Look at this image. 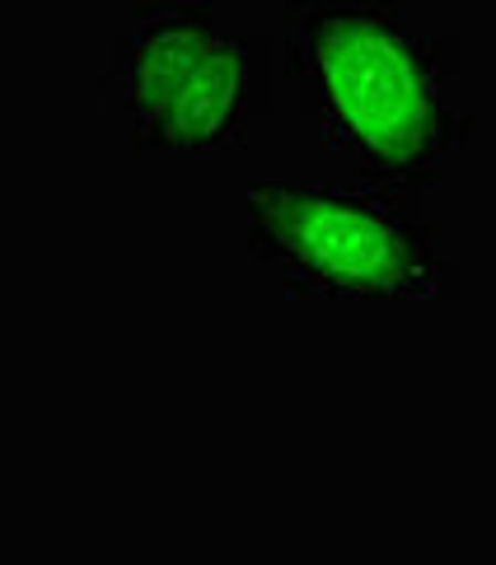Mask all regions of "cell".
Returning <instances> with one entry per match:
<instances>
[{
    "label": "cell",
    "mask_w": 496,
    "mask_h": 565,
    "mask_svg": "<svg viewBox=\"0 0 496 565\" xmlns=\"http://www.w3.org/2000/svg\"><path fill=\"white\" fill-rule=\"evenodd\" d=\"M286 56L305 108L333 146L393 178H426L460 140L441 104L426 43L380 0H300L286 14Z\"/></svg>",
    "instance_id": "1"
},
{
    "label": "cell",
    "mask_w": 496,
    "mask_h": 565,
    "mask_svg": "<svg viewBox=\"0 0 496 565\" xmlns=\"http://www.w3.org/2000/svg\"><path fill=\"white\" fill-rule=\"evenodd\" d=\"M249 248L305 295L412 299L435 290L426 234L374 192L257 188L249 196Z\"/></svg>",
    "instance_id": "2"
},
{
    "label": "cell",
    "mask_w": 496,
    "mask_h": 565,
    "mask_svg": "<svg viewBox=\"0 0 496 565\" xmlns=\"http://www.w3.org/2000/svg\"><path fill=\"white\" fill-rule=\"evenodd\" d=\"M215 43L221 38L211 29V6L202 0L192 6L165 0L136 14V29L117 47V79L127 85V113L136 117V131L169 104Z\"/></svg>",
    "instance_id": "3"
},
{
    "label": "cell",
    "mask_w": 496,
    "mask_h": 565,
    "mask_svg": "<svg viewBox=\"0 0 496 565\" xmlns=\"http://www.w3.org/2000/svg\"><path fill=\"white\" fill-rule=\"evenodd\" d=\"M249 108V47L221 38L169 104L136 131L150 150H225L244 131Z\"/></svg>",
    "instance_id": "4"
}]
</instances>
